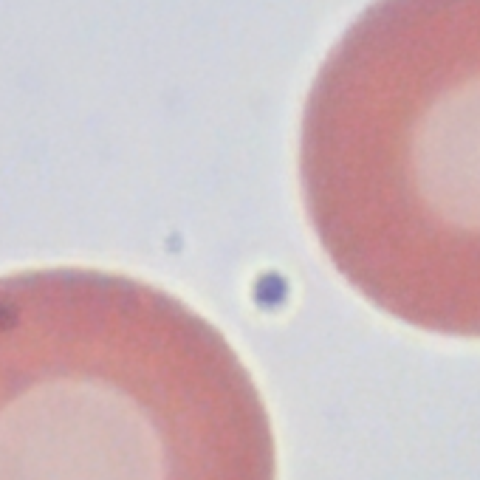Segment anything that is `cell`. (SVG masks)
<instances>
[{
  "label": "cell",
  "instance_id": "obj_1",
  "mask_svg": "<svg viewBox=\"0 0 480 480\" xmlns=\"http://www.w3.org/2000/svg\"><path fill=\"white\" fill-rule=\"evenodd\" d=\"M0 480H277L266 401L207 316L94 268L0 277Z\"/></svg>",
  "mask_w": 480,
  "mask_h": 480
}]
</instances>
